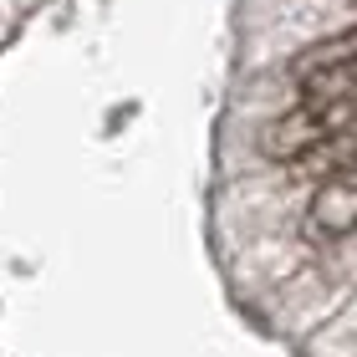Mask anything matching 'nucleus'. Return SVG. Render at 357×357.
<instances>
[{
	"label": "nucleus",
	"mask_w": 357,
	"mask_h": 357,
	"mask_svg": "<svg viewBox=\"0 0 357 357\" xmlns=\"http://www.w3.org/2000/svg\"><path fill=\"white\" fill-rule=\"evenodd\" d=\"M357 56V31H342V36H332V41H317V46H306V52L291 61V82H306V77H317V72H327L337 67V61H347Z\"/></svg>",
	"instance_id": "3"
},
{
	"label": "nucleus",
	"mask_w": 357,
	"mask_h": 357,
	"mask_svg": "<svg viewBox=\"0 0 357 357\" xmlns=\"http://www.w3.org/2000/svg\"><path fill=\"white\" fill-rule=\"evenodd\" d=\"M357 230V164L332 169L306 204V235L312 240H347Z\"/></svg>",
	"instance_id": "2"
},
{
	"label": "nucleus",
	"mask_w": 357,
	"mask_h": 357,
	"mask_svg": "<svg viewBox=\"0 0 357 357\" xmlns=\"http://www.w3.org/2000/svg\"><path fill=\"white\" fill-rule=\"evenodd\" d=\"M301 97H317V102H357V56L337 61V67L317 72V77H306Z\"/></svg>",
	"instance_id": "4"
},
{
	"label": "nucleus",
	"mask_w": 357,
	"mask_h": 357,
	"mask_svg": "<svg viewBox=\"0 0 357 357\" xmlns=\"http://www.w3.org/2000/svg\"><path fill=\"white\" fill-rule=\"evenodd\" d=\"M357 128V102H317L301 97V107L281 112L261 128V153L275 164H306L321 149H332L337 138H347Z\"/></svg>",
	"instance_id": "1"
}]
</instances>
